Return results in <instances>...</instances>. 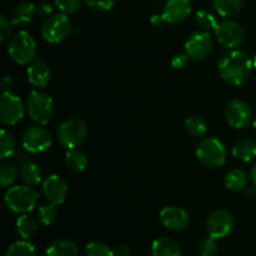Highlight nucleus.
<instances>
[{
    "label": "nucleus",
    "mask_w": 256,
    "mask_h": 256,
    "mask_svg": "<svg viewBox=\"0 0 256 256\" xmlns=\"http://www.w3.org/2000/svg\"><path fill=\"white\" fill-rule=\"evenodd\" d=\"M24 159H26V155H24V154H19L16 156L18 162H22V160H24Z\"/></svg>",
    "instance_id": "nucleus-45"
},
{
    "label": "nucleus",
    "mask_w": 256,
    "mask_h": 256,
    "mask_svg": "<svg viewBox=\"0 0 256 256\" xmlns=\"http://www.w3.org/2000/svg\"><path fill=\"white\" fill-rule=\"evenodd\" d=\"M86 6L90 9L96 10V12H108L112 9L115 4V0H82Z\"/></svg>",
    "instance_id": "nucleus-36"
},
{
    "label": "nucleus",
    "mask_w": 256,
    "mask_h": 256,
    "mask_svg": "<svg viewBox=\"0 0 256 256\" xmlns=\"http://www.w3.org/2000/svg\"><path fill=\"white\" fill-rule=\"evenodd\" d=\"M26 106L22 99L12 92H5L0 98V122L2 124L12 126L16 125L24 118Z\"/></svg>",
    "instance_id": "nucleus-10"
},
{
    "label": "nucleus",
    "mask_w": 256,
    "mask_h": 256,
    "mask_svg": "<svg viewBox=\"0 0 256 256\" xmlns=\"http://www.w3.org/2000/svg\"><path fill=\"white\" fill-rule=\"evenodd\" d=\"M212 2L218 14L224 18H232L242 12L245 0H212Z\"/></svg>",
    "instance_id": "nucleus-25"
},
{
    "label": "nucleus",
    "mask_w": 256,
    "mask_h": 256,
    "mask_svg": "<svg viewBox=\"0 0 256 256\" xmlns=\"http://www.w3.org/2000/svg\"><path fill=\"white\" fill-rule=\"evenodd\" d=\"M245 192H246V196L249 198V199H256V185L246 188V189H245Z\"/></svg>",
    "instance_id": "nucleus-43"
},
{
    "label": "nucleus",
    "mask_w": 256,
    "mask_h": 256,
    "mask_svg": "<svg viewBox=\"0 0 256 256\" xmlns=\"http://www.w3.org/2000/svg\"><path fill=\"white\" fill-rule=\"evenodd\" d=\"M225 119L234 129H245L252 122V106L245 100L232 99L225 108Z\"/></svg>",
    "instance_id": "nucleus-12"
},
{
    "label": "nucleus",
    "mask_w": 256,
    "mask_h": 256,
    "mask_svg": "<svg viewBox=\"0 0 256 256\" xmlns=\"http://www.w3.org/2000/svg\"><path fill=\"white\" fill-rule=\"evenodd\" d=\"M72 32V25L65 14H54L46 18L42 25V36L50 44H58L66 39Z\"/></svg>",
    "instance_id": "nucleus-7"
},
{
    "label": "nucleus",
    "mask_w": 256,
    "mask_h": 256,
    "mask_svg": "<svg viewBox=\"0 0 256 256\" xmlns=\"http://www.w3.org/2000/svg\"><path fill=\"white\" fill-rule=\"evenodd\" d=\"M219 252V244L215 238H205L199 244V255L200 256H215Z\"/></svg>",
    "instance_id": "nucleus-34"
},
{
    "label": "nucleus",
    "mask_w": 256,
    "mask_h": 256,
    "mask_svg": "<svg viewBox=\"0 0 256 256\" xmlns=\"http://www.w3.org/2000/svg\"><path fill=\"white\" fill-rule=\"evenodd\" d=\"M35 5L32 2H19L14 9L10 12V22H12V25H22L28 24L32 20L34 15L36 14L35 12Z\"/></svg>",
    "instance_id": "nucleus-20"
},
{
    "label": "nucleus",
    "mask_w": 256,
    "mask_h": 256,
    "mask_svg": "<svg viewBox=\"0 0 256 256\" xmlns=\"http://www.w3.org/2000/svg\"><path fill=\"white\" fill-rule=\"evenodd\" d=\"M195 22H196L200 29L205 30V32L215 29L218 26V24H219L216 20V16L206 9L198 10L196 15H195Z\"/></svg>",
    "instance_id": "nucleus-31"
},
{
    "label": "nucleus",
    "mask_w": 256,
    "mask_h": 256,
    "mask_svg": "<svg viewBox=\"0 0 256 256\" xmlns=\"http://www.w3.org/2000/svg\"><path fill=\"white\" fill-rule=\"evenodd\" d=\"M212 35L205 30L202 32H195L190 35L185 42V52L189 55V58L195 62L205 60L212 52Z\"/></svg>",
    "instance_id": "nucleus-11"
},
{
    "label": "nucleus",
    "mask_w": 256,
    "mask_h": 256,
    "mask_svg": "<svg viewBox=\"0 0 256 256\" xmlns=\"http://www.w3.org/2000/svg\"><path fill=\"white\" fill-rule=\"evenodd\" d=\"M25 106L30 119L39 125H46L52 119L55 112L52 98L40 90H34L30 92Z\"/></svg>",
    "instance_id": "nucleus-3"
},
{
    "label": "nucleus",
    "mask_w": 256,
    "mask_h": 256,
    "mask_svg": "<svg viewBox=\"0 0 256 256\" xmlns=\"http://www.w3.org/2000/svg\"><path fill=\"white\" fill-rule=\"evenodd\" d=\"M152 256H182V248L174 239L168 236L158 238L152 245Z\"/></svg>",
    "instance_id": "nucleus-18"
},
{
    "label": "nucleus",
    "mask_w": 256,
    "mask_h": 256,
    "mask_svg": "<svg viewBox=\"0 0 256 256\" xmlns=\"http://www.w3.org/2000/svg\"><path fill=\"white\" fill-rule=\"evenodd\" d=\"M84 256H115L114 250L102 242H92L85 246Z\"/></svg>",
    "instance_id": "nucleus-33"
},
{
    "label": "nucleus",
    "mask_w": 256,
    "mask_h": 256,
    "mask_svg": "<svg viewBox=\"0 0 256 256\" xmlns=\"http://www.w3.org/2000/svg\"><path fill=\"white\" fill-rule=\"evenodd\" d=\"M214 32L218 42L228 49H236L245 42L244 28L235 20H222L215 28Z\"/></svg>",
    "instance_id": "nucleus-8"
},
{
    "label": "nucleus",
    "mask_w": 256,
    "mask_h": 256,
    "mask_svg": "<svg viewBox=\"0 0 256 256\" xmlns=\"http://www.w3.org/2000/svg\"><path fill=\"white\" fill-rule=\"evenodd\" d=\"M16 232L24 240H29L35 236V234L39 230V222L35 218L29 214H22L16 220Z\"/></svg>",
    "instance_id": "nucleus-23"
},
{
    "label": "nucleus",
    "mask_w": 256,
    "mask_h": 256,
    "mask_svg": "<svg viewBox=\"0 0 256 256\" xmlns=\"http://www.w3.org/2000/svg\"><path fill=\"white\" fill-rule=\"evenodd\" d=\"M19 174L22 182H25V185H29V186H36L42 180V168L38 162H32V160H28L24 164L20 165Z\"/></svg>",
    "instance_id": "nucleus-19"
},
{
    "label": "nucleus",
    "mask_w": 256,
    "mask_h": 256,
    "mask_svg": "<svg viewBox=\"0 0 256 256\" xmlns=\"http://www.w3.org/2000/svg\"><path fill=\"white\" fill-rule=\"evenodd\" d=\"M5 204L16 214H28L38 206L39 192L29 185H16L5 192Z\"/></svg>",
    "instance_id": "nucleus-2"
},
{
    "label": "nucleus",
    "mask_w": 256,
    "mask_h": 256,
    "mask_svg": "<svg viewBox=\"0 0 256 256\" xmlns=\"http://www.w3.org/2000/svg\"><path fill=\"white\" fill-rule=\"evenodd\" d=\"M196 159L199 160L200 164H202L206 168H220L226 162V148L220 142L218 138L210 136L205 138L198 144L196 150Z\"/></svg>",
    "instance_id": "nucleus-5"
},
{
    "label": "nucleus",
    "mask_w": 256,
    "mask_h": 256,
    "mask_svg": "<svg viewBox=\"0 0 256 256\" xmlns=\"http://www.w3.org/2000/svg\"><path fill=\"white\" fill-rule=\"evenodd\" d=\"M192 14L190 0H166L162 15L166 24H182L186 22Z\"/></svg>",
    "instance_id": "nucleus-16"
},
{
    "label": "nucleus",
    "mask_w": 256,
    "mask_h": 256,
    "mask_svg": "<svg viewBox=\"0 0 256 256\" xmlns=\"http://www.w3.org/2000/svg\"><path fill=\"white\" fill-rule=\"evenodd\" d=\"M52 144L49 130L42 125H34L26 128L22 135V145L29 152H42L49 149Z\"/></svg>",
    "instance_id": "nucleus-9"
},
{
    "label": "nucleus",
    "mask_w": 256,
    "mask_h": 256,
    "mask_svg": "<svg viewBox=\"0 0 256 256\" xmlns=\"http://www.w3.org/2000/svg\"><path fill=\"white\" fill-rule=\"evenodd\" d=\"M252 126H254L256 129V116L254 118V119H252Z\"/></svg>",
    "instance_id": "nucleus-47"
},
{
    "label": "nucleus",
    "mask_w": 256,
    "mask_h": 256,
    "mask_svg": "<svg viewBox=\"0 0 256 256\" xmlns=\"http://www.w3.org/2000/svg\"><path fill=\"white\" fill-rule=\"evenodd\" d=\"M234 216L228 210H216L206 219V232L215 239H222L232 234L234 230Z\"/></svg>",
    "instance_id": "nucleus-13"
},
{
    "label": "nucleus",
    "mask_w": 256,
    "mask_h": 256,
    "mask_svg": "<svg viewBox=\"0 0 256 256\" xmlns=\"http://www.w3.org/2000/svg\"><path fill=\"white\" fill-rule=\"evenodd\" d=\"M232 156L242 162H249L256 158V142L252 139H240L232 146Z\"/></svg>",
    "instance_id": "nucleus-22"
},
{
    "label": "nucleus",
    "mask_w": 256,
    "mask_h": 256,
    "mask_svg": "<svg viewBox=\"0 0 256 256\" xmlns=\"http://www.w3.org/2000/svg\"><path fill=\"white\" fill-rule=\"evenodd\" d=\"M189 59L190 58L186 52H178V54H175L172 59V68H174V69H182V68H185L188 65Z\"/></svg>",
    "instance_id": "nucleus-38"
},
{
    "label": "nucleus",
    "mask_w": 256,
    "mask_h": 256,
    "mask_svg": "<svg viewBox=\"0 0 256 256\" xmlns=\"http://www.w3.org/2000/svg\"><path fill=\"white\" fill-rule=\"evenodd\" d=\"M55 6L65 15L74 14L82 6V0H55Z\"/></svg>",
    "instance_id": "nucleus-35"
},
{
    "label": "nucleus",
    "mask_w": 256,
    "mask_h": 256,
    "mask_svg": "<svg viewBox=\"0 0 256 256\" xmlns=\"http://www.w3.org/2000/svg\"><path fill=\"white\" fill-rule=\"evenodd\" d=\"M12 22L8 19L5 15L0 16V42H5L10 40V34H12Z\"/></svg>",
    "instance_id": "nucleus-37"
},
{
    "label": "nucleus",
    "mask_w": 256,
    "mask_h": 256,
    "mask_svg": "<svg viewBox=\"0 0 256 256\" xmlns=\"http://www.w3.org/2000/svg\"><path fill=\"white\" fill-rule=\"evenodd\" d=\"M160 222L170 232H184L190 225V215L180 206H165L160 212Z\"/></svg>",
    "instance_id": "nucleus-14"
},
{
    "label": "nucleus",
    "mask_w": 256,
    "mask_h": 256,
    "mask_svg": "<svg viewBox=\"0 0 256 256\" xmlns=\"http://www.w3.org/2000/svg\"><path fill=\"white\" fill-rule=\"evenodd\" d=\"M250 178H252V182H254V185H256V162L252 165V170H250Z\"/></svg>",
    "instance_id": "nucleus-44"
},
{
    "label": "nucleus",
    "mask_w": 256,
    "mask_h": 256,
    "mask_svg": "<svg viewBox=\"0 0 256 256\" xmlns=\"http://www.w3.org/2000/svg\"><path fill=\"white\" fill-rule=\"evenodd\" d=\"M19 170L14 162H2L0 165V185L2 188H8L16 180Z\"/></svg>",
    "instance_id": "nucleus-29"
},
{
    "label": "nucleus",
    "mask_w": 256,
    "mask_h": 256,
    "mask_svg": "<svg viewBox=\"0 0 256 256\" xmlns=\"http://www.w3.org/2000/svg\"><path fill=\"white\" fill-rule=\"evenodd\" d=\"M185 130L189 135L195 138H202L206 134V122L199 115H192L185 120Z\"/></svg>",
    "instance_id": "nucleus-27"
},
{
    "label": "nucleus",
    "mask_w": 256,
    "mask_h": 256,
    "mask_svg": "<svg viewBox=\"0 0 256 256\" xmlns=\"http://www.w3.org/2000/svg\"><path fill=\"white\" fill-rule=\"evenodd\" d=\"M26 74L30 84L36 88H45L52 79V72H50L49 65L42 60L32 62L28 66Z\"/></svg>",
    "instance_id": "nucleus-17"
},
{
    "label": "nucleus",
    "mask_w": 256,
    "mask_h": 256,
    "mask_svg": "<svg viewBox=\"0 0 256 256\" xmlns=\"http://www.w3.org/2000/svg\"><path fill=\"white\" fill-rule=\"evenodd\" d=\"M114 254H115V256H129L130 254H132V249H130L128 245L120 244V245H116V246H115Z\"/></svg>",
    "instance_id": "nucleus-42"
},
{
    "label": "nucleus",
    "mask_w": 256,
    "mask_h": 256,
    "mask_svg": "<svg viewBox=\"0 0 256 256\" xmlns=\"http://www.w3.org/2000/svg\"><path fill=\"white\" fill-rule=\"evenodd\" d=\"M65 165L72 172H82L86 169V155L78 149H72L65 155Z\"/></svg>",
    "instance_id": "nucleus-26"
},
{
    "label": "nucleus",
    "mask_w": 256,
    "mask_h": 256,
    "mask_svg": "<svg viewBox=\"0 0 256 256\" xmlns=\"http://www.w3.org/2000/svg\"><path fill=\"white\" fill-rule=\"evenodd\" d=\"M88 136V125L80 118L65 120L58 130V140L68 150L76 149Z\"/></svg>",
    "instance_id": "nucleus-6"
},
{
    "label": "nucleus",
    "mask_w": 256,
    "mask_h": 256,
    "mask_svg": "<svg viewBox=\"0 0 256 256\" xmlns=\"http://www.w3.org/2000/svg\"><path fill=\"white\" fill-rule=\"evenodd\" d=\"M16 142L15 138L8 130L2 129L0 132V159L6 160L12 158L15 152Z\"/></svg>",
    "instance_id": "nucleus-28"
},
{
    "label": "nucleus",
    "mask_w": 256,
    "mask_h": 256,
    "mask_svg": "<svg viewBox=\"0 0 256 256\" xmlns=\"http://www.w3.org/2000/svg\"><path fill=\"white\" fill-rule=\"evenodd\" d=\"M42 194L52 204L62 205L69 194V186L64 178L59 175H50L42 182Z\"/></svg>",
    "instance_id": "nucleus-15"
},
{
    "label": "nucleus",
    "mask_w": 256,
    "mask_h": 256,
    "mask_svg": "<svg viewBox=\"0 0 256 256\" xmlns=\"http://www.w3.org/2000/svg\"><path fill=\"white\" fill-rule=\"evenodd\" d=\"M254 68L252 59L245 52L239 49H230L222 55L218 62L219 75L226 84L240 86L249 79Z\"/></svg>",
    "instance_id": "nucleus-1"
},
{
    "label": "nucleus",
    "mask_w": 256,
    "mask_h": 256,
    "mask_svg": "<svg viewBox=\"0 0 256 256\" xmlns=\"http://www.w3.org/2000/svg\"><path fill=\"white\" fill-rule=\"evenodd\" d=\"M5 256H36L34 245L30 244L26 240L22 242H15L10 245L6 250Z\"/></svg>",
    "instance_id": "nucleus-30"
},
{
    "label": "nucleus",
    "mask_w": 256,
    "mask_h": 256,
    "mask_svg": "<svg viewBox=\"0 0 256 256\" xmlns=\"http://www.w3.org/2000/svg\"><path fill=\"white\" fill-rule=\"evenodd\" d=\"M249 174L242 169H232L226 172L225 175V186L230 190V192H242L249 185Z\"/></svg>",
    "instance_id": "nucleus-21"
},
{
    "label": "nucleus",
    "mask_w": 256,
    "mask_h": 256,
    "mask_svg": "<svg viewBox=\"0 0 256 256\" xmlns=\"http://www.w3.org/2000/svg\"><path fill=\"white\" fill-rule=\"evenodd\" d=\"M58 214H59V210H58V205L52 204V202H48V204L42 205V206L38 209V216H39V222L42 225H52V222L56 220Z\"/></svg>",
    "instance_id": "nucleus-32"
},
{
    "label": "nucleus",
    "mask_w": 256,
    "mask_h": 256,
    "mask_svg": "<svg viewBox=\"0 0 256 256\" xmlns=\"http://www.w3.org/2000/svg\"><path fill=\"white\" fill-rule=\"evenodd\" d=\"M38 45L32 34L25 30L18 32L14 36L10 38L8 44V54L16 64H29L36 56Z\"/></svg>",
    "instance_id": "nucleus-4"
},
{
    "label": "nucleus",
    "mask_w": 256,
    "mask_h": 256,
    "mask_svg": "<svg viewBox=\"0 0 256 256\" xmlns=\"http://www.w3.org/2000/svg\"><path fill=\"white\" fill-rule=\"evenodd\" d=\"M150 24H152L154 28H162L165 24H166V22H165L162 15L154 14L150 16Z\"/></svg>",
    "instance_id": "nucleus-41"
},
{
    "label": "nucleus",
    "mask_w": 256,
    "mask_h": 256,
    "mask_svg": "<svg viewBox=\"0 0 256 256\" xmlns=\"http://www.w3.org/2000/svg\"><path fill=\"white\" fill-rule=\"evenodd\" d=\"M35 12H36V15H39V16L42 18H49L52 16V4H49V2H39L38 5H35Z\"/></svg>",
    "instance_id": "nucleus-39"
},
{
    "label": "nucleus",
    "mask_w": 256,
    "mask_h": 256,
    "mask_svg": "<svg viewBox=\"0 0 256 256\" xmlns=\"http://www.w3.org/2000/svg\"><path fill=\"white\" fill-rule=\"evenodd\" d=\"M76 244L70 239H58L50 244L46 250V256H78Z\"/></svg>",
    "instance_id": "nucleus-24"
},
{
    "label": "nucleus",
    "mask_w": 256,
    "mask_h": 256,
    "mask_svg": "<svg viewBox=\"0 0 256 256\" xmlns=\"http://www.w3.org/2000/svg\"><path fill=\"white\" fill-rule=\"evenodd\" d=\"M12 88H14V82H12V78L9 75H5L2 79V82H0V89H2V94L5 92H12Z\"/></svg>",
    "instance_id": "nucleus-40"
},
{
    "label": "nucleus",
    "mask_w": 256,
    "mask_h": 256,
    "mask_svg": "<svg viewBox=\"0 0 256 256\" xmlns=\"http://www.w3.org/2000/svg\"><path fill=\"white\" fill-rule=\"evenodd\" d=\"M252 64H254V69L256 70V55L254 56V59H252Z\"/></svg>",
    "instance_id": "nucleus-46"
}]
</instances>
